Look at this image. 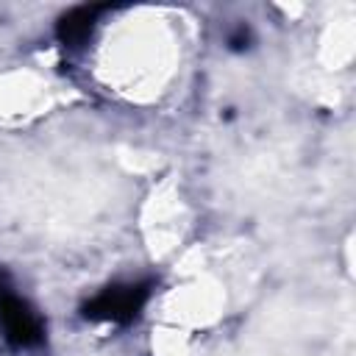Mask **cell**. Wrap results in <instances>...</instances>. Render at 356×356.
<instances>
[{"label":"cell","mask_w":356,"mask_h":356,"mask_svg":"<svg viewBox=\"0 0 356 356\" xmlns=\"http://www.w3.org/2000/svg\"><path fill=\"white\" fill-rule=\"evenodd\" d=\"M100 11H106V6H78V8L67 11L58 19V25H56L58 42H64V44H81L92 33L95 19H97Z\"/></svg>","instance_id":"cell-3"},{"label":"cell","mask_w":356,"mask_h":356,"mask_svg":"<svg viewBox=\"0 0 356 356\" xmlns=\"http://www.w3.org/2000/svg\"><path fill=\"white\" fill-rule=\"evenodd\" d=\"M150 298V284L136 281V284H114L106 286L100 295H95L83 306V317L89 320H106V323H131L139 317L142 306Z\"/></svg>","instance_id":"cell-1"},{"label":"cell","mask_w":356,"mask_h":356,"mask_svg":"<svg viewBox=\"0 0 356 356\" xmlns=\"http://www.w3.org/2000/svg\"><path fill=\"white\" fill-rule=\"evenodd\" d=\"M0 328L14 348H33L44 337L42 320L22 298L14 295L6 273H0Z\"/></svg>","instance_id":"cell-2"},{"label":"cell","mask_w":356,"mask_h":356,"mask_svg":"<svg viewBox=\"0 0 356 356\" xmlns=\"http://www.w3.org/2000/svg\"><path fill=\"white\" fill-rule=\"evenodd\" d=\"M248 42H250V31H248L245 25H239V28L228 36V44H231L234 50H245V47H248Z\"/></svg>","instance_id":"cell-4"}]
</instances>
